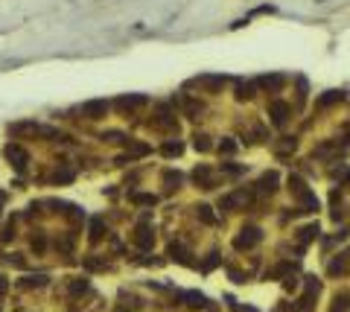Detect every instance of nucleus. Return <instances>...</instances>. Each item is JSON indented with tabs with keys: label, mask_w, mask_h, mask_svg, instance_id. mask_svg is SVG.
<instances>
[{
	"label": "nucleus",
	"mask_w": 350,
	"mask_h": 312,
	"mask_svg": "<svg viewBox=\"0 0 350 312\" xmlns=\"http://www.w3.org/2000/svg\"><path fill=\"white\" fill-rule=\"evenodd\" d=\"M161 152H164L166 158H178V155L184 152V143H181V140H166V143L161 146Z\"/></svg>",
	"instance_id": "nucleus-17"
},
{
	"label": "nucleus",
	"mask_w": 350,
	"mask_h": 312,
	"mask_svg": "<svg viewBox=\"0 0 350 312\" xmlns=\"http://www.w3.org/2000/svg\"><path fill=\"white\" fill-rule=\"evenodd\" d=\"M237 149H239V146H237V140H234V137H225V140H222V146H219V152H222V155H234Z\"/></svg>",
	"instance_id": "nucleus-25"
},
{
	"label": "nucleus",
	"mask_w": 350,
	"mask_h": 312,
	"mask_svg": "<svg viewBox=\"0 0 350 312\" xmlns=\"http://www.w3.org/2000/svg\"><path fill=\"white\" fill-rule=\"evenodd\" d=\"M348 254H350V251H348Z\"/></svg>",
	"instance_id": "nucleus-41"
},
{
	"label": "nucleus",
	"mask_w": 350,
	"mask_h": 312,
	"mask_svg": "<svg viewBox=\"0 0 350 312\" xmlns=\"http://www.w3.org/2000/svg\"><path fill=\"white\" fill-rule=\"evenodd\" d=\"M231 280H234V283H245L248 277H245L242 272H237V269H231Z\"/></svg>",
	"instance_id": "nucleus-36"
},
{
	"label": "nucleus",
	"mask_w": 350,
	"mask_h": 312,
	"mask_svg": "<svg viewBox=\"0 0 350 312\" xmlns=\"http://www.w3.org/2000/svg\"><path fill=\"white\" fill-rule=\"evenodd\" d=\"M222 169H225L228 175H239V172H245V166H237V164H222Z\"/></svg>",
	"instance_id": "nucleus-32"
},
{
	"label": "nucleus",
	"mask_w": 350,
	"mask_h": 312,
	"mask_svg": "<svg viewBox=\"0 0 350 312\" xmlns=\"http://www.w3.org/2000/svg\"><path fill=\"white\" fill-rule=\"evenodd\" d=\"M216 263H219V251H210V254H207V260L202 263V272H210V269H216Z\"/></svg>",
	"instance_id": "nucleus-28"
},
{
	"label": "nucleus",
	"mask_w": 350,
	"mask_h": 312,
	"mask_svg": "<svg viewBox=\"0 0 350 312\" xmlns=\"http://www.w3.org/2000/svg\"><path fill=\"white\" fill-rule=\"evenodd\" d=\"M131 239H134V245H137V248H143V251H146V248H152V242H155V234H152V225H149V219H140V225L134 228V237H131Z\"/></svg>",
	"instance_id": "nucleus-2"
},
{
	"label": "nucleus",
	"mask_w": 350,
	"mask_h": 312,
	"mask_svg": "<svg viewBox=\"0 0 350 312\" xmlns=\"http://www.w3.org/2000/svg\"><path fill=\"white\" fill-rule=\"evenodd\" d=\"M149 99L143 96V93H131V96H120L117 99V108L120 111H137V108H143Z\"/></svg>",
	"instance_id": "nucleus-6"
},
{
	"label": "nucleus",
	"mask_w": 350,
	"mask_h": 312,
	"mask_svg": "<svg viewBox=\"0 0 350 312\" xmlns=\"http://www.w3.org/2000/svg\"><path fill=\"white\" fill-rule=\"evenodd\" d=\"M225 82H228L225 76H202V79H196V85H202L207 93H216V91H219Z\"/></svg>",
	"instance_id": "nucleus-10"
},
{
	"label": "nucleus",
	"mask_w": 350,
	"mask_h": 312,
	"mask_svg": "<svg viewBox=\"0 0 350 312\" xmlns=\"http://www.w3.org/2000/svg\"><path fill=\"white\" fill-rule=\"evenodd\" d=\"M257 85L260 88H266V91H272V93H277L283 85H286V76L283 73H272V76H260L257 79Z\"/></svg>",
	"instance_id": "nucleus-8"
},
{
	"label": "nucleus",
	"mask_w": 350,
	"mask_h": 312,
	"mask_svg": "<svg viewBox=\"0 0 350 312\" xmlns=\"http://www.w3.org/2000/svg\"><path fill=\"white\" fill-rule=\"evenodd\" d=\"M178 298H181V301H187V307H190V310H204V307H207V298H204V295H199V292H181Z\"/></svg>",
	"instance_id": "nucleus-13"
},
{
	"label": "nucleus",
	"mask_w": 350,
	"mask_h": 312,
	"mask_svg": "<svg viewBox=\"0 0 350 312\" xmlns=\"http://www.w3.org/2000/svg\"><path fill=\"white\" fill-rule=\"evenodd\" d=\"M277 184H280V175H277V172H263V178L257 181V190H260L263 196H272V193L277 190Z\"/></svg>",
	"instance_id": "nucleus-9"
},
{
	"label": "nucleus",
	"mask_w": 350,
	"mask_h": 312,
	"mask_svg": "<svg viewBox=\"0 0 350 312\" xmlns=\"http://www.w3.org/2000/svg\"><path fill=\"white\" fill-rule=\"evenodd\" d=\"M295 146H298V140H295V137H280L277 152H295Z\"/></svg>",
	"instance_id": "nucleus-26"
},
{
	"label": "nucleus",
	"mask_w": 350,
	"mask_h": 312,
	"mask_svg": "<svg viewBox=\"0 0 350 312\" xmlns=\"http://www.w3.org/2000/svg\"><path fill=\"white\" fill-rule=\"evenodd\" d=\"M82 114H85L88 120H102V117L108 114V102H105V99H91V102L82 105Z\"/></svg>",
	"instance_id": "nucleus-3"
},
{
	"label": "nucleus",
	"mask_w": 350,
	"mask_h": 312,
	"mask_svg": "<svg viewBox=\"0 0 350 312\" xmlns=\"http://www.w3.org/2000/svg\"><path fill=\"white\" fill-rule=\"evenodd\" d=\"M41 131V126H35V123H15V126H9V134H15V137H20V134H38Z\"/></svg>",
	"instance_id": "nucleus-15"
},
{
	"label": "nucleus",
	"mask_w": 350,
	"mask_h": 312,
	"mask_svg": "<svg viewBox=\"0 0 350 312\" xmlns=\"http://www.w3.org/2000/svg\"><path fill=\"white\" fill-rule=\"evenodd\" d=\"M254 91H257V85L254 82H237V99L239 102H248V99H254Z\"/></svg>",
	"instance_id": "nucleus-14"
},
{
	"label": "nucleus",
	"mask_w": 350,
	"mask_h": 312,
	"mask_svg": "<svg viewBox=\"0 0 350 312\" xmlns=\"http://www.w3.org/2000/svg\"><path fill=\"white\" fill-rule=\"evenodd\" d=\"M196 213H199V219H202L204 225H216V213H213V207H210V204H199V207H196Z\"/></svg>",
	"instance_id": "nucleus-19"
},
{
	"label": "nucleus",
	"mask_w": 350,
	"mask_h": 312,
	"mask_svg": "<svg viewBox=\"0 0 350 312\" xmlns=\"http://www.w3.org/2000/svg\"><path fill=\"white\" fill-rule=\"evenodd\" d=\"M298 237H301V242H304V245H307V242H313V239L318 237V222H313V225L301 228V231H298Z\"/></svg>",
	"instance_id": "nucleus-20"
},
{
	"label": "nucleus",
	"mask_w": 350,
	"mask_h": 312,
	"mask_svg": "<svg viewBox=\"0 0 350 312\" xmlns=\"http://www.w3.org/2000/svg\"><path fill=\"white\" fill-rule=\"evenodd\" d=\"M348 307H350V298H348V295H336V312H339V310H348Z\"/></svg>",
	"instance_id": "nucleus-34"
},
{
	"label": "nucleus",
	"mask_w": 350,
	"mask_h": 312,
	"mask_svg": "<svg viewBox=\"0 0 350 312\" xmlns=\"http://www.w3.org/2000/svg\"><path fill=\"white\" fill-rule=\"evenodd\" d=\"M32 248H35V251L41 254V251L47 248V239H44V237H38V239H32Z\"/></svg>",
	"instance_id": "nucleus-35"
},
{
	"label": "nucleus",
	"mask_w": 350,
	"mask_h": 312,
	"mask_svg": "<svg viewBox=\"0 0 350 312\" xmlns=\"http://www.w3.org/2000/svg\"><path fill=\"white\" fill-rule=\"evenodd\" d=\"M85 292H88V280H85V277L70 280V295H73V298H79V295H85Z\"/></svg>",
	"instance_id": "nucleus-22"
},
{
	"label": "nucleus",
	"mask_w": 350,
	"mask_h": 312,
	"mask_svg": "<svg viewBox=\"0 0 350 312\" xmlns=\"http://www.w3.org/2000/svg\"><path fill=\"white\" fill-rule=\"evenodd\" d=\"M6 158H9V161L15 164V169H20V172H23L26 164H29V155H26L18 143H9V146H6Z\"/></svg>",
	"instance_id": "nucleus-5"
},
{
	"label": "nucleus",
	"mask_w": 350,
	"mask_h": 312,
	"mask_svg": "<svg viewBox=\"0 0 350 312\" xmlns=\"http://www.w3.org/2000/svg\"><path fill=\"white\" fill-rule=\"evenodd\" d=\"M0 204H3V193H0Z\"/></svg>",
	"instance_id": "nucleus-40"
},
{
	"label": "nucleus",
	"mask_w": 350,
	"mask_h": 312,
	"mask_svg": "<svg viewBox=\"0 0 350 312\" xmlns=\"http://www.w3.org/2000/svg\"><path fill=\"white\" fill-rule=\"evenodd\" d=\"M91 239H102V219H91Z\"/></svg>",
	"instance_id": "nucleus-27"
},
{
	"label": "nucleus",
	"mask_w": 350,
	"mask_h": 312,
	"mask_svg": "<svg viewBox=\"0 0 350 312\" xmlns=\"http://www.w3.org/2000/svg\"><path fill=\"white\" fill-rule=\"evenodd\" d=\"M193 140H196L193 146H196L199 152H210V149H213V143H210V137H207V134H196Z\"/></svg>",
	"instance_id": "nucleus-24"
},
{
	"label": "nucleus",
	"mask_w": 350,
	"mask_h": 312,
	"mask_svg": "<svg viewBox=\"0 0 350 312\" xmlns=\"http://www.w3.org/2000/svg\"><path fill=\"white\" fill-rule=\"evenodd\" d=\"M289 190H292V193H295L298 199L310 193V187H307V181H304L301 175H289Z\"/></svg>",
	"instance_id": "nucleus-16"
},
{
	"label": "nucleus",
	"mask_w": 350,
	"mask_h": 312,
	"mask_svg": "<svg viewBox=\"0 0 350 312\" xmlns=\"http://www.w3.org/2000/svg\"><path fill=\"white\" fill-rule=\"evenodd\" d=\"M327 272H330V275H345V263H342V260H333Z\"/></svg>",
	"instance_id": "nucleus-33"
},
{
	"label": "nucleus",
	"mask_w": 350,
	"mask_h": 312,
	"mask_svg": "<svg viewBox=\"0 0 350 312\" xmlns=\"http://www.w3.org/2000/svg\"><path fill=\"white\" fill-rule=\"evenodd\" d=\"M345 102V91H327L318 96V108H330V105H339Z\"/></svg>",
	"instance_id": "nucleus-12"
},
{
	"label": "nucleus",
	"mask_w": 350,
	"mask_h": 312,
	"mask_svg": "<svg viewBox=\"0 0 350 312\" xmlns=\"http://www.w3.org/2000/svg\"><path fill=\"white\" fill-rule=\"evenodd\" d=\"M193 181H196L202 190H213V187H216L213 172H210V166H207V164H199V166L193 169Z\"/></svg>",
	"instance_id": "nucleus-4"
},
{
	"label": "nucleus",
	"mask_w": 350,
	"mask_h": 312,
	"mask_svg": "<svg viewBox=\"0 0 350 312\" xmlns=\"http://www.w3.org/2000/svg\"><path fill=\"white\" fill-rule=\"evenodd\" d=\"M164 181H166V190H178L181 187V172H164Z\"/></svg>",
	"instance_id": "nucleus-23"
},
{
	"label": "nucleus",
	"mask_w": 350,
	"mask_h": 312,
	"mask_svg": "<svg viewBox=\"0 0 350 312\" xmlns=\"http://www.w3.org/2000/svg\"><path fill=\"white\" fill-rule=\"evenodd\" d=\"M345 181H348V184H350V169H348V178H345Z\"/></svg>",
	"instance_id": "nucleus-39"
},
{
	"label": "nucleus",
	"mask_w": 350,
	"mask_h": 312,
	"mask_svg": "<svg viewBox=\"0 0 350 312\" xmlns=\"http://www.w3.org/2000/svg\"><path fill=\"white\" fill-rule=\"evenodd\" d=\"M242 312H257V310H254V307H245V310H242Z\"/></svg>",
	"instance_id": "nucleus-38"
},
{
	"label": "nucleus",
	"mask_w": 350,
	"mask_h": 312,
	"mask_svg": "<svg viewBox=\"0 0 350 312\" xmlns=\"http://www.w3.org/2000/svg\"><path fill=\"white\" fill-rule=\"evenodd\" d=\"M6 289H9V283H6V280H3V277H0V295H3V292H6Z\"/></svg>",
	"instance_id": "nucleus-37"
},
{
	"label": "nucleus",
	"mask_w": 350,
	"mask_h": 312,
	"mask_svg": "<svg viewBox=\"0 0 350 312\" xmlns=\"http://www.w3.org/2000/svg\"><path fill=\"white\" fill-rule=\"evenodd\" d=\"M260 239H263V231H260L257 225H245V228L239 231V237L234 239V248H237V251H251L254 245H260Z\"/></svg>",
	"instance_id": "nucleus-1"
},
{
	"label": "nucleus",
	"mask_w": 350,
	"mask_h": 312,
	"mask_svg": "<svg viewBox=\"0 0 350 312\" xmlns=\"http://www.w3.org/2000/svg\"><path fill=\"white\" fill-rule=\"evenodd\" d=\"M41 286H47V277H44V275H35V277H26V280L20 283V289H41Z\"/></svg>",
	"instance_id": "nucleus-21"
},
{
	"label": "nucleus",
	"mask_w": 350,
	"mask_h": 312,
	"mask_svg": "<svg viewBox=\"0 0 350 312\" xmlns=\"http://www.w3.org/2000/svg\"><path fill=\"white\" fill-rule=\"evenodd\" d=\"M85 269L99 272V269H105V263H102V260H96V257H88V260H85Z\"/></svg>",
	"instance_id": "nucleus-30"
},
{
	"label": "nucleus",
	"mask_w": 350,
	"mask_h": 312,
	"mask_svg": "<svg viewBox=\"0 0 350 312\" xmlns=\"http://www.w3.org/2000/svg\"><path fill=\"white\" fill-rule=\"evenodd\" d=\"M146 152H149V146H146V143H134V146H131V152H129V158H140V155H146Z\"/></svg>",
	"instance_id": "nucleus-29"
},
{
	"label": "nucleus",
	"mask_w": 350,
	"mask_h": 312,
	"mask_svg": "<svg viewBox=\"0 0 350 312\" xmlns=\"http://www.w3.org/2000/svg\"><path fill=\"white\" fill-rule=\"evenodd\" d=\"M269 117H272V123L280 128V126H286V120H289V105L286 102H272L269 105Z\"/></svg>",
	"instance_id": "nucleus-7"
},
{
	"label": "nucleus",
	"mask_w": 350,
	"mask_h": 312,
	"mask_svg": "<svg viewBox=\"0 0 350 312\" xmlns=\"http://www.w3.org/2000/svg\"><path fill=\"white\" fill-rule=\"evenodd\" d=\"M0 239H3V242H9V239H15V222H9V225L3 228V234H0Z\"/></svg>",
	"instance_id": "nucleus-31"
},
{
	"label": "nucleus",
	"mask_w": 350,
	"mask_h": 312,
	"mask_svg": "<svg viewBox=\"0 0 350 312\" xmlns=\"http://www.w3.org/2000/svg\"><path fill=\"white\" fill-rule=\"evenodd\" d=\"M129 199H131L134 204H146V207H155V204H158V196H155V193H131Z\"/></svg>",
	"instance_id": "nucleus-18"
},
{
	"label": "nucleus",
	"mask_w": 350,
	"mask_h": 312,
	"mask_svg": "<svg viewBox=\"0 0 350 312\" xmlns=\"http://www.w3.org/2000/svg\"><path fill=\"white\" fill-rule=\"evenodd\" d=\"M169 257H172L175 263H181V266H193V260H190V251H187L181 242H172V245H169Z\"/></svg>",
	"instance_id": "nucleus-11"
}]
</instances>
